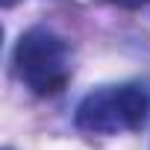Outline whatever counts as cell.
I'll return each mask as SVG.
<instances>
[{"instance_id": "6da1fadb", "label": "cell", "mask_w": 150, "mask_h": 150, "mask_svg": "<svg viewBox=\"0 0 150 150\" xmlns=\"http://www.w3.org/2000/svg\"><path fill=\"white\" fill-rule=\"evenodd\" d=\"M150 118V94L138 83L103 86L88 91L77 106V127L88 135L135 132Z\"/></svg>"}, {"instance_id": "7a4b0ae2", "label": "cell", "mask_w": 150, "mask_h": 150, "mask_svg": "<svg viewBox=\"0 0 150 150\" xmlns=\"http://www.w3.org/2000/svg\"><path fill=\"white\" fill-rule=\"evenodd\" d=\"M15 71L18 80L38 97H53L68 86L71 56L62 35L44 27L21 33L15 44Z\"/></svg>"}, {"instance_id": "3957f363", "label": "cell", "mask_w": 150, "mask_h": 150, "mask_svg": "<svg viewBox=\"0 0 150 150\" xmlns=\"http://www.w3.org/2000/svg\"><path fill=\"white\" fill-rule=\"evenodd\" d=\"M103 3H112V6H124V9H138V6L150 3V0H103Z\"/></svg>"}, {"instance_id": "277c9868", "label": "cell", "mask_w": 150, "mask_h": 150, "mask_svg": "<svg viewBox=\"0 0 150 150\" xmlns=\"http://www.w3.org/2000/svg\"><path fill=\"white\" fill-rule=\"evenodd\" d=\"M0 3H3V6L9 9V6H15V3H18V0H0Z\"/></svg>"}]
</instances>
